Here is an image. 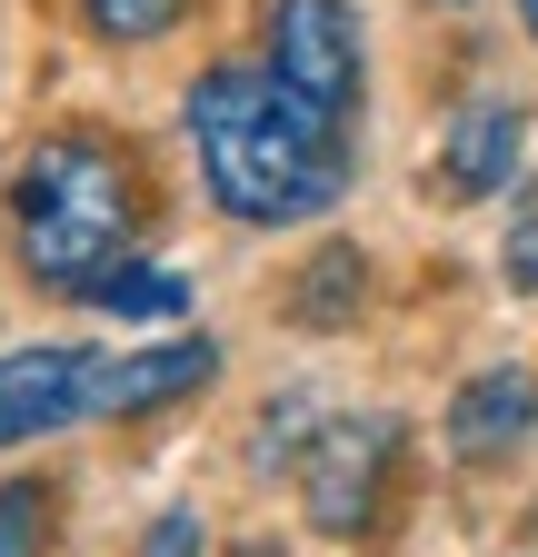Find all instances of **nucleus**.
Returning a JSON list of instances; mask_svg holds the SVG:
<instances>
[{
    "instance_id": "11",
    "label": "nucleus",
    "mask_w": 538,
    "mask_h": 557,
    "mask_svg": "<svg viewBox=\"0 0 538 557\" xmlns=\"http://www.w3.org/2000/svg\"><path fill=\"white\" fill-rule=\"evenodd\" d=\"M0 557H50V487L40 478L0 487Z\"/></svg>"
},
{
    "instance_id": "2",
    "label": "nucleus",
    "mask_w": 538,
    "mask_h": 557,
    "mask_svg": "<svg viewBox=\"0 0 538 557\" xmlns=\"http://www.w3.org/2000/svg\"><path fill=\"white\" fill-rule=\"evenodd\" d=\"M11 239H21V269L40 289H81L120 259L130 239V170L100 150V139H40L11 180Z\"/></svg>"
},
{
    "instance_id": "8",
    "label": "nucleus",
    "mask_w": 538,
    "mask_h": 557,
    "mask_svg": "<svg viewBox=\"0 0 538 557\" xmlns=\"http://www.w3.org/2000/svg\"><path fill=\"white\" fill-rule=\"evenodd\" d=\"M439 170H449V189H458V199H489V189H509V170H518V110H509V100L458 110V120H449V150H439Z\"/></svg>"
},
{
    "instance_id": "16",
    "label": "nucleus",
    "mask_w": 538,
    "mask_h": 557,
    "mask_svg": "<svg viewBox=\"0 0 538 557\" xmlns=\"http://www.w3.org/2000/svg\"><path fill=\"white\" fill-rule=\"evenodd\" d=\"M230 557H280V547H230Z\"/></svg>"
},
{
    "instance_id": "14",
    "label": "nucleus",
    "mask_w": 538,
    "mask_h": 557,
    "mask_svg": "<svg viewBox=\"0 0 538 557\" xmlns=\"http://www.w3.org/2000/svg\"><path fill=\"white\" fill-rule=\"evenodd\" d=\"M140 557H199V518H189V508H170V518H150V537H140Z\"/></svg>"
},
{
    "instance_id": "10",
    "label": "nucleus",
    "mask_w": 538,
    "mask_h": 557,
    "mask_svg": "<svg viewBox=\"0 0 538 557\" xmlns=\"http://www.w3.org/2000/svg\"><path fill=\"white\" fill-rule=\"evenodd\" d=\"M90 299H100L110 319H180V309H189V278H180V269H140V259H110V269L90 278Z\"/></svg>"
},
{
    "instance_id": "5",
    "label": "nucleus",
    "mask_w": 538,
    "mask_h": 557,
    "mask_svg": "<svg viewBox=\"0 0 538 557\" xmlns=\"http://www.w3.org/2000/svg\"><path fill=\"white\" fill-rule=\"evenodd\" d=\"M81 408H90V348H11L0 359V448L50 438Z\"/></svg>"
},
{
    "instance_id": "12",
    "label": "nucleus",
    "mask_w": 538,
    "mask_h": 557,
    "mask_svg": "<svg viewBox=\"0 0 538 557\" xmlns=\"http://www.w3.org/2000/svg\"><path fill=\"white\" fill-rule=\"evenodd\" d=\"M81 11H90L100 40H160V30L189 11V0H81Z\"/></svg>"
},
{
    "instance_id": "3",
    "label": "nucleus",
    "mask_w": 538,
    "mask_h": 557,
    "mask_svg": "<svg viewBox=\"0 0 538 557\" xmlns=\"http://www.w3.org/2000/svg\"><path fill=\"white\" fill-rule=\"evenodd\" d=\"M269 81L290 100L350 120L359 110V21L350 0H269Z\"/></svg>"
},
{
    "instance_id": "1",
    "label": "nucleus",
    "mask_w": 538,
    "mask_h": 557,
    "mask_svg": "<svg viewBox=\"0 0 538 557\" xmlns=\"http://www.w3.org/2000/svg\"><path fill=\"white\" fill-rule=\"evenodd\" d=\"M189 150H199V180L230 220L249 230H280V220H309L350 189V150H340V120L290 100L280 81L259 70H210L189 81Z\"/></svg>"
},
{
    "instance_id": "7",
    "label": "nucleus",
    "mask_w": 538,
    "mask_h": 557,
    "mask_svg": "<svg viewBox=\"0 0 538 557\" xmlns=\"http://www.w3.org/2000/svg\"><path fill=\"white\" fill-rule=\"evenodd\" d=\"M528 429H538V388H528V369H479V379H458V398H449V448H458L468 468L509 458Z\"/></svg>"
},
{
    "instance_id": "9",
    "label": "nucleus",
    "mask_w": 538,
    "mask_h": 557,
    "mask_svg": "<svg viewBox=\"0 0 538 557\" xmlns=\"http://www.w3.org/2000/svg\"><path fill=\"white\" fill-rule=\"evenodd\" d=\"M369 309V259L350 249V239H329L309 269H299V289H290V319L299 329H350Z\"/></svg>"
},
{
    "instance_id": "6",
    "label": "nucleus",
    "mask_w": 538,
    "mask_h": 557,
    "mask_svg": "<svg viewBox=\"0 0 538 557\" xmlns=\"http://www.w3.org/2000/svg\"><path fill=\"white\" fill-rule=\"evenodd\" d=\"M210 369H220V348H210V338H160V348H140V359H90V408L140 418V408L189 398Z\"/></svg>"
},
{
    "instance_id": "15",
    "label": "nucleus",
    "mask_w": 538,
    "mask_h": 557,
    "mask_svg": "<svg viewBox=\"0 0 538 557\" xmlns=\"http://www.w3.org/2000/svg\"><path fill=\"white\" fill-rule=\"evenodd\" d=\"M518 21H528V30H538V0H518Z\"/></svg>"
},
{
    "instance_id": "13",
    "label": "nucleus",
    "mask_w": 538,
    "mask_h": 557,
    "mask_svg": "<svg viewBox=\"0 0 538 557\" xmlns=\"http://www.w3.org/2000/svg\"><path fill=\"white\" fill-rule=\"evenodd\" d=\"M509 289H538V180H528L518 220H509Z\"/></svg>"
},
{
    "instance_id": "4",
    "label": "nucleus",
    "mask_w": 538,
    "mask_h": 557,
    "mask_svg": "<svg viewBox=\"0 0 538 557\" xmlns=\"http://www.w3.org/2000/svg\"><path fill=\"white\" fill-rule=\"evenodd\" d=\"M389 458H399V418H340L319 429L309 458H299V498L329 537H359L379 518V487H389Z\"/></svg>"
}]
</instances>
